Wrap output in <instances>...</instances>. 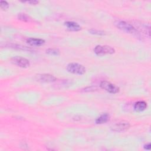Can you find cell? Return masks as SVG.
Here are the masks:
<instances>
[{
  "mask_svg": "<svg viewBox=\"0 0 151 151\" xmlns=\"http://www.w3.org/2000/svg\"><path fill=\"white\" fill-rule=\"evenodd\" d=\"M115 26L119 29L127 33L137 35V29L130 24L124 21H116L114 22Z\"/></svg>",
  "mask_w": 151,
  "mask_h": 151,
  "instance_id": "obj_1",
  "label": "cell"
},
{
  "mask_svg": "<svg viewBox=\"0 0 151 151\" xmlns=\"http://www.w3.org/2000/svg\"><path fill=\"white\" fill-rule=\"evenodd\" d=\"M66 69L68 72L77 75H83L86 71V68L83 65L77 63H69L67 65Z\"/></svg>",
  "mask_w": 151,
  "mask_h": 151,
  "instance_id": "obj_2",
  "label": "cell"
},
{
  "mask_svg": "<svg viewBox=\"0 0 151 151\" xmlns=\"http://www.w3.org/2000/svg\"><path fill=\"white\" fill-rule=\"evenodd\" d=\"M94 53L97 55L112 54L115 52V50L109 45H97L94 49Z\"/></svg>",
  "mask_w": 151,
  "mask_h": 151,
  "instance_id": "obj_3",
  "label": "cell"
},
{
  "mask_svg": "<svg viewBox=\"0 0 151 151\" xmlns=\"http://www.w3.org/2000/svg\"><path fill=\"white\" fill-rule=\"evenodd\" d=\"M100 86L102 89L111 94L117 93L119 92L120 90L119 87H118L117 86L107 81H101L100 83Z\"/></svg>",
  "mask_w": 151,
  "mask_h": 151,
  "instance_id": "obj_4",
  "label": "cell"
},
{
  "mask_svg": "<svg viewBox=\"0 0 151 151\" xmlns=\"http://www.w3.org/2000/svg\"><path fill=\"white\" fill-rule=\"evenodd\" d=\"M130 127V124L127 121H120L113 124L111 129L113 131L116 132H123L128 130Z\"/></svg>",
  "mask_w": 151,
  "mask_h": 151,
  "instance_id": "obj_5",
  "label": "cell"
},
{
  "mask_svg": "<svg viewBox=\"0 0 151 151\" xmlns=\"http://www.w3.org/2000/svg\"><path fill=\"white\" fill-rule=\"evenodd\" d=\"M12 63L15 65L21 67V68H27L30 65V63L28 60L19 56H16L11 59Z\"/></svg>",
  "mask_w": 151,
  "mask_h": 151,
  "instance_id": "obj_6",
  "label": "cell"
},
{
  "mask_svg": "<svg viewBox=\"0 0 151 151\" xmlns=\"http://www.w3.org/2000/svg\"><path fill=\"white\" fill-rule=\"evenodd\" d=\"M37 81L41 83H51L56 81L57 78L53 75L50 74H40L35 76Z\"/></svg>",
  "mask_w": 151,
  "mask_h": 151,
  "instance_id": "obj_7",
  "label": "cell"
},
{
  "mask_svg": "<svg viewBox=\"0 0 151 151\" xmlns=\"http://www.w3.org/2000/svg\"><path fill=\"white\" fill-rule=\"evenodd\" d=\"M67 29L71 31H78L81 29L80 25L77 22L73 21H66L64 23Z\"/></svg>",
  "mask_w": 151,
  "mask_h": 151,
  "instance_id": "obj_8",
  "label": "cell"
},
{
  "mask_svg": "<svg viewBox=\"0 0 151 151\" xmlns=\"http://www.w3.org/2000/svg\"><path fill=\"white\" fill-rule=\"evenodd\" d=\"M27 42L32 46H40L45 43V40L39 38H29L27 40Z\"/></svg>",
  "mask_w": 151,
  "mask_h": 151,
  "instance_id": "obj_9",
  "label": "cell"
},
{
  "mask_svg": "<svg viewBox=\"0 0 151 151\" xmlns=\"http://www.w3.org/2000/svg\"><path fill=\"white\" fill-rule=\"evenodd\" d=\"M147 108V103L144 101H138L134 105V109L136 111H142Z\"/></svg>",
  "mask_w": 151,
  "mask_h": 151,
  "instance_id": "obj_10",
  "label": "cell"
},
{
  "mask_svg": "<svg viewBox=\"0 0 151 151\" xmlns=\"http://www.w3.org/2000/svg\"><path fill=\"white\" fill-rule=\"evenodd\" d=\"M110 120V115L107 113H103L101 114L99 117H98L96 119V124H103L107 122Z\"/></svg>",
  "mask_w": 151,
  "mask_h": 151,
  "instance_id": "obj_11",
  "label": "cell"
},
{
  "mask_svg": "<svg viewBox=\"0 0 151 151\" xmlns=\"http://www.w3.org/2000/svg\"><path fill=\"white\" fill-rule=\"evenodd\" d=\"M46 53L51 55H58L60 54V51L57 48H48L46 50Z\"/></svg>",
  "mask_w": 151,
  "mask_h": 151,
  "instance_id": "obj_12",
  "label": "cell"
},
{
  "mask_svg": "<svg viewBox=\"0 0 151 151\" xmlns=\"http://www.w3.org/2000/svg\"><path fill=\"white\" fill-rule=\"evenodd\" d=\"M18 18L19 20L24 21V22H29L31 20L29 17L24 13L19 14L18 15Z\"/></svg>",
  "mask_w": 151,
  "mask_h": 151,
  "instance_id": "obj_13",
  "label": "cell"
},
{
  "mask_svg": "<svg viewBox=\"0 0 151 151\" xmlns=\"http://www.w3.org/2000/svg\"><path fill=\"white\" fill-rule=\"evenodd\" d=\"M0 7L2 10H6L9 8V4L5 1H1Z\"/></svg>",
  "mask_w": 151,
  "mask_h": 151,
  "instance_id": "obj_14",
  "label": "cell"
},
{
  "mask_svg": "<svg viewBox=\"0 0 151 151\" xmlns=\"http://www.w3.org/2000/svg\"><path fill=\"white\" fill-rule=\"evenodd\" d=\"M89 32L91 34H96V35H104L105 33L104 31H100V30H97V29H91L90 30H89Z\"/></svg>",
  "mask_w": 151,
  "mask_h": 151,
  "instance_id": "obj_15",
  "label": "cell"
},
{
  "mask_svg": "<svg viewBox=\"0 0 151 151\" xmlns=\"http://www.w3.org/2000/svg\"><path fill=\"white\" fill-rule=\"evenodd\" d=\"M24 2H25V3H28V4H30L31 5H36L37 4L39 3V1H24Z\"/></svg>",
  "mask_w": 151,
  "mask_h": 151,
  "instance_id": "obj_16",
  "label": "cell"
},
{
  "mask_svg": "<svg viewBox=\"0 0 151 151\" xmlns=\"http://www.w3.org/2000/svg\"><path fill=\"white\" fill-rule=\"evenodd\" d=\"M150 147H151L150 143H147V144L144 145V148H145V149H146V150H150Z\"/></svg>",
  "mask_w": 151,
  "mask_h": 151,
  "instance_id": "obj_17",
  "label": "cell"
}]
</instances>
